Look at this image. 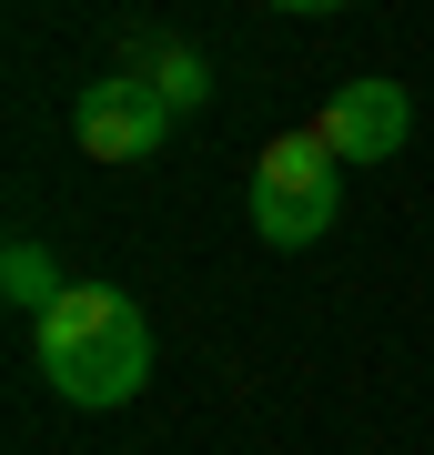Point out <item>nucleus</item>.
I'll use <instances>...</instances> for the list:
<instances>
[{"instance_id": "f257e3e1", "label": "nucleus", "mask_w": 434, "mask_h": 455, "mask_svg": "<svg viewBox=\"0 0 434 455\" xmlns=\"http://www.w3.org/2000/svg\"><path fill=\"white\" fill-rule=\"evenodd\" d=\"M31 344H41V374L61 385V405L81 415H112L152 385V324L122 283H71L51 314H31Z\"/></svg>"}, {"instance_id": "f03ea898", "label": "nucleus", "mask_w": 434, "mask_h": 455, "mask_svg": "<svg viewBox=\"0 0 434 455\" xmlns=\"http://www.w3.org/2000/svg\"><path fill=\"white\" fill-rule=\"evenodd\" d=\"M334 212H343V163L313 142V132H283V142H263V163H253V233L273 253H304L334 233Z\"/></svg>"}, {"instance_id": "7ed1b4c3", "label": "nucleus", "mask_w": 434, "mask_h": 455, "mask_svg": "<svg viewBox=\"0 0 434 455\" xmlns=\"http://www.w3.org/2000/svg\"><path fill=\"white\" fill-rule=\"evenodd\" d=\"M71 142L91 163H152L172 142V101H162L152 71H101V82L71 92Z\"/></svg>"}, {"instance_id": "20e7f679", "label": "nucleus", "mask_w": 434, "mask_h": 455, "mask_svg": "<svg viewBox=\"0 0 434 455\" xmlns=\"http://www.w3.org/2000/svg\"><path fill=\"white\" fill-rule=\"evenodd\" d=\"M404 132H414V101H404V82H384V71H374V82H343L313 112V142L334 152V163H394Z\"/></svg>"}, {"instance_id": "39448f33", "label": "nucleus", "mask_w": 434, "mask_h": 455, "mask_svg": "<svg viewBox=\"0 0 434 455\" xmlns=\"http://www.w3.org/2000/svg\"><path fill=\"white\" fill-rule=\"evenodd\" d=\"M0 283H11V304H20V314H51V304L71 293L61 274H51V253L31 243V233H11V253H0Z\"/></svg>"}, {"instance_id": "423d86ee", "label": "nucleus", "mask_w": 434, "mask_h": 455, "mask_svg": "<svg viewBox=\"0 0 434 455\" xmlns=\"http://www.w3.org/2000/svg\"><path fill=\"white\" fill-rule=\"evenodd\" d=\"M142 71L162 82V101H172V112H193V101L212 92V71H202L193 51H182V41H162V51H142Z\"/></svg>"}, {"instance_id": "0eeeda50", "label": "nucleus", "mask_w": 434, "mask_h": 455, "mask_svg": "<svg viewBox=\"0 0 434 455\" xmlns=\"http://www.w3.org/2000/svg\"><path fill=\"white\" fill-rule=\"evenodd\" d=\"M273 11H343V0H273Z\"/></svg>"}]
</instances>
